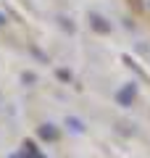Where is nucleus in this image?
Segmentation results:
<instances>
[{"instance_id": "nucleus-1", "label": "nucleus", "mask_w": 150, "mask_h": 158, "mask_svg": "<svg viewBox=\"0 0 150 158\" xmlns=\"http://www.w3.org/2000/svg\"><path fill=\"white\" fill-rule=\"evenodd\" d=\"M129 16L137 24H142L145 29H150V0H124Z\"/></svg>"}]
</instances>
